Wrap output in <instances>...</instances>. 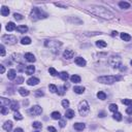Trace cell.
Here are the masks:
<instances>
[{"label": "cell", "instance_id": "25", "mask_svg": "<svg viewBox=\"0 0 132 132\" xmlns=\"http://www.w3.org/2000/svg\"><path fill=\"white\" fill-rule=\"evenodd\" d=\"M119 6L121 8H123V9H127V8L130 7V3L129 2H125V1H121V2H119Z\"/></svg>", "mask_w": 132, "mask_h": 132}, {"label": "cell", "instance_id": "6", "mask_svg": "<svg viewBox=\"0 0 132 132\" xmlns=\"http://www.w3.org/2000/svg\"><path fill=\"white\" fill-rule=\"evenodd\" d=\"M108 63L114 68H120V66H122V62H121L120 56H112L108 60Z\"/></svg>", "mask_w": 132, "mask_h": 132}, {"label": "cell", "instance_id": "17", "mask_svg": "<svg viewBox=\"0 0 132 132\" xmlns=\"http://www.w3.org/2000/svg\"><path fill=\"white\" fill-rule=\"evenodd\" d=\"M81 76L78 75V74H73L70 78V81L71 83H74V84H78V83H81Z\"/></svg>", "mask_w": 132, "mask_h": 132}, {"label": "cell", "instance_id": "48", "mask_svg": "<svg viewBox=\"0 0 132 132\" xmlns=\"http://www.w3.org/2000/svg\"><path fill=\"white\" fill-rule=\"evenodd\" d=\"M126 113H127L128 114H132V106L127 107V109H126Z\"/></svg>", "mask_w": 132, "mask_h": 132}, {"label": "cell", "instance_id": "41", "mask_svg": "<svg viewBox=\"0 0 132 132\" xmlns=\"http://www.w3.org/2000/svg\"><path fill=\"white\" fill-rule=\"evenodd\" d=\"M44 95V93L42 92V90H36L35 91V96L36 97H42Z\"/></svg>", "mask_w": 132, "mask_h": 132}, {"label": "cell", "instance_id": "46", "mask_svg": "<svg viewBox=\"0 0 132 132\" xmlns=\"http://www.w3.org/2000/svg\"><path fill=\"white\" fill-rule=\"evenodd\" d=\"M0 113L2 114H5L7 113V108H6V106H1V109H0Z\"/></svg>", "mask_w": 132, "mask_h": 132}, {"label": "cell", "instance_id": "34", "mask_svg": "<svg viewBox=\"0 0 132 132\" xmlns=\"http://www.w3.org/2000/svg\"><path fill=\"white\" fill-rule=\"evenodd\" d=\"M113 118H114V119L116 120V121H122V119H123V118H122V114H121L120 113H118V112L114 114Z\"/></svg>", "mask_w": 132, "mask_h": 132}, {"label": "cell", "instance_id": "2", "mask_svg": "<svg viewBox=\"0 0 132 132\" xmlns=\"http://www.w3.org/2000/svg\"><path fill=\"white\" fill-rule=\"evenodd\" d=\"M121 79V76L117 75H103L98 78V82L101 84H106V85H112L114 83H116Z\"/></svg>", "mask_w": 132, "mask_h": 132}, {"label": "cell", "instance_id": "51", "mask_svg": "<svg viewBox=\"0 0 132 132\" xmlns=\"http://www.w3.org/2000/svg\"><path fill=\"white\" fill-rule=\"evenodd\" d=\"M55 5H57V6H60V7H63V8H66V7H67V5L61 4V3H55Z\"/></svg>", "mask_w": 132, "mask_h": 132}, {"label": "cell", "instance_id": "1", "mask_svg": "<svg viewBox=\"0 0 132 132\" xmlns=\"http://www.w3.org/2000/svg\"><path fill=\"white\" fill-rule=\"evenodd\" d=\"M87 12L92 13L98 18H101L104 20H113L114 18V15L110 12L109 9H107L103 6H99V5H91L87 8Z\"/></svg>", "mask_w": 132, "mask_h": 132}, {"label": "cell", "instance_id": "27", "mask_svg": "<svg viewBox=\"0 0 132 132\" xmlns=\"http://www.w3.org/2000/svg\"><path fill=\"white\" fill-rule=\"evenodd\" d=\"M51 117L53 118L54 120H61V114L59 112H53L51 114Z\"/></svg>", "mask_w": 132, "mask_h": 132}, {"label": "cell", "instance_id": "13", "mask_svg": "<svg viewBox=\"0 0 132 132\" xmlns=\"http://www.w3.org/2000/svg\"><path fill=\"white\" fill-rule=\"evenodd\" d=\"M24 57H25V59H26V60L28 61V62H35V60H36L35 56H34L33 54H31V53H26Z\"/></svg>", "mask_w": 132, "mask_h": 132}, {"label": "cell", "instance_id": "42", "mask_svg": "<svg viewBox=\"0 0 132 132\" xmlns=\"http://www.w3.org/2000/svg\"><path fill=\"white\" fill-rule=\"evenodd\" d=\"M13 18H15L16 20H18V21H21V20H23V16L16 12V13H13Z\"/></svg>", "mask_w": 132, "mask_h": 132}, {"label": "cell", "instance_id": "5", "mask_svg": "<svg viewBox=\"0 0 132 132\" xmlns=\"http://www.w3.org/2000/svg\"><path fill=\"white\" fill-rule=\"evenodd\" d=\"M89 112H90L89 103L87 102L86 100H83V101L79 102V104H78V113H79V114L83 116V117H85L89 114Z\"/></svg>", "mask_w": 132, "mask_h": 132}, {"label": "cell", "instance_id": "38", "mask_svg": "<svg viewBox=\"0 0 132 132\" xmlns=\"http://www.w3.org/2000/svg\"><path fill=\"white\" fill-rule=\"evenodd\" d=\"M122 103L126 104V105H128V106H132V99H123Z\"/></svg>", "mask_w": 132, "mask_h": 132}, {"label": "cell", "instance_id": "49", "mask_svg": "<svg viewBox=\"0 0 132 132\" xmlns=\"http://www.w3.org/2000/svg\"><path fill=\"white\" fill-rule=\"evenodd\" d=\"M65 121L64 120H60V123H59V125H60V127H62V128H63L64 126H65Z\"/></svg>", "mask_w": 132, "mask_h": 132}, {"label": "cell", "instance_id": "3", "mask_svg": "<svg viewBox=\"0 0 132 132\" xmlns=\"http://www.w3.org/2000/svg\"><path fill=\"white\" fill-rule=\"evenodd\" d=\"M31 19L33 21H36V20H41V19H46L48 17V13H46L42 9L38 8V7H33L32 12H31Z\"/></svg>", "mask_w": 132, "mask_h": 132}, {"label": "cell", "instance_id": "39", "mask_svg": "<svg viewBox=\"0 0 132 132\" xmlns=\"http://www.w3.org/2000/svg\"><path fill=\"white\" fill-rule=\"evenodd\" d=\"M33 127L36 128V129H39V128L42 127V124H41L40 122H37V121H35V122H33Z\"/></svg>", "mask_w": 132, "mask_h": 132}, {"label": "cell", "instance_id": "55", "mask_svg": "<svg viewBox=\"0 0 132 132\" xmlns=\"http://www.w3.org/2000/svg\"><path fill=\"white\" fill-rule=\"evenodd\" d=\"M130 64H131V65H132V60H131V62H130Z\"/></svg>", "mask_w": 132, "mask_h": 132}, {"label": "cell", "instance_id": "26", "mask_svg": "<svg viewBox=\"0 0 132 132\" xmlns=\"http://www.w3.org/2000/svg\"><path fill=\"white\" fill-rule=\"evenodd\" d=\"M19 93H20V94L22 95V96H24V97H25V96H28V95L30 94V92H29L27 89H25V88H20V89H19Z\"/></svg>", "mask_w": 132, "mask_h": 132}, {"label": "cell", "instance_id": "53", "mask_svg": "<svg viewBox=\"0 0 132 132\" xmlns=\"http://www.w3.org/2000/svg\"><path fill=\"white\" fill-rule=\"evenodd\" d=\"M13 132H24L22 128H17V129L13 130Z\"/></svg>", "mask_w": 132, "mask_h": 132}, {"label": "cell", "instance_id": "45", "mask_svg": "<svg viewBox=\"0 0 132 132\" xmlns=\"http://www.w3.org/2000/svg\"><path fill=\"white\" fill-rule=\"evenodd\" d=\"M58 91H59V94L60 95H63L64 91H65V87H60V88H58Z\"/></svg>", "mask_w": 132, "mask_h": 132}, {"label": "cell", "instance_id": "40", "mask_svg": "<svg viewBox=\"0 0 132 132\" xmlns=\"http://www.w3.org/2000/svg\"><path fill=\"white\" fill-rule=\"evenodd\" d=\"M0 55H1V57H4L5 56V48L3 44L0 46Z\"/></svg>", "mask_w": 132, "mask_h": 132}, {"label": "cell", "instance_id": "29", "mask_svg": "<svg viewBox=\"0 0 132 132\" xmlns=\"http://www.w3.org/2000/svg\"><path fill=\"white\" fill-rule=\"evenodd\" d=\"M9 103H10V101H9L8 99L3 98V97L0 98V104H1V106H6V105H8Z\"/></svg>", "mask_w": 132, "mask_h": 132}, {"label": "cell", "instance_id": "8", "mask_svg": "<svg viewBox=\"0 0 132 132\" xmlns=\"http://www.w3.org/2000/svg\"><path fill=\"white\" fill-rule=\"evenodd\" d=\"M29 113L32 114V116H39L42 113V107H40L39 105H34L33 107H31Z\"/></svg>", "mask_w": 132, "mask_h": 132}, {"label": "cell", "instance_id": "56", "mask_svg": "<svg viewBox=\"0 0 132 132\" xmlns=\"http://www.w3.org/2000/svg\"><path fill=\"white\" fill-rule=\"evenodd\" d=\"M34 132H38V131H34Z\"/></svg>", "mask_w": 132, "mask_h": 132}, {"label": "cell", "instance_id": "32", "mask_svg": "<svg viewBox=\"0 0 132 132\" xmlns=\"http://www.w3.org/2000/svg\"><path fill=\"white\" fill-rule=\"evenodd\" d=\"M96 46L98 48H105L107 44L104 40H98V41H96Z\"/></svg>", "mask_w": 132, "mask_h": 132}, {"label": "cell", "instance_id": "7", "mask_svg": "<svg viewBox=\"0 0 132 132\" xmlns=\"http://www.w3.org/2000/svg\"><path fill=\"white\" fill-rule=\"evenodd\" d=\"M2 41L6 44H15L17 43V37L13 36V35H10V34H5V35L2 36Z\"/></svg>", "mask_w": 132, "mask_h": 132}, {"label": "cell", "instance_id": "14", "mask_svg": "<svg viewBox=\"0 0 132 132\" xmlns=\"http://www.w3.org/2000/svg\"><path fill=\"white\" fill-rule=\"evenodd\" d=\"M34 71H35V67H34L33 65H29V66H27L26 69H25L26 74H28V75L33 74V73H34Z\"/></svg>", "mask_w": 132, "mask_h": 132}, {"label": "cell", "instance_id": "31", "mask_svg": "<svg viewBox=\"0 0 132 132\" xmlns=\"http://www.w3.org/2000/svg\"><path fill=\"white\" fill-rule=\"evenodd\" d=\"M21 43L22 44H30L31 43V38L30 37H23L21 39Z\"/></svg>", "mask_w": 132, "mask_h": 132}, {"label": "cell", "instance_id": "19", "mask_svg": "<svg viewBox=\"0 0 132 132\" xmlns=\"http://www.w3.org/2000/svg\"><path fill=\"white\" fill-rule=\"evenodd\" d=\"M19 108H20V105L17 101H12L10 103V109L12 110H13V112H18Z\"/></svg>", "mask_w": 132, "mask_h": 132}, {"label": "cell", "instance_id": "16", "mask_svg": "<svg viewBox=\"0 0 132 132\" xmlns=\"http://www.w3.org/2000/svg\"><path fill=\"white\" fill-rule=\"evenodd\" d=\"M16 75H17V72L15 69H10L8 70V73H7V78L10 79V81H12V79L16 78Z\"/></svg>", "mask_w": 132, "mask_h": 132}, {"label": "cell", "instance_id": "44", "mask_svg": "<svg viewBox=\"0 0 132 132\" xmlns=\"http://www.w3.org/2000/svg\"><path fill=\"white\" fill-rule=\"evenodd\" d=\"M16 83L17 84H22V83H24V78H22V76H19V78H17Z\"/></svg>", "mask_w": 132, "mask_h": 132}, {"label": "cell", "instance_id": "35", "mask_svg": "<svg viewBox=\"0 0 132 132\" xmlns=\"http://www.w3.org/2000/svg\"><path fill=\"white\" fill-rule=\"evenodd\" d=\"M13 118H15V120L17 121H21V120H23V116L19 112H16L15 114H13Z\"/></svg>", "mask_w": 132, "mask_h": 132}, {"label": "cell", "instance_id": "15", "mask_svg": "<svg viewBox=\"0 0 132 132\" xmlns=\"http://www.w3.org/2000/svg\"><path fill=\"white\" fill-rule=\"evenodd\" d=\"M73 91L76 94H83L85 92V87H82V86H75L73 88Z\"/></svg>", "mask_w": 132, "mask_h": 132}, {"label": "cell", "instance_id": "50", "mask_svg": "<svg viewBox=\"0 0 132 132\" xmlns=\"http://www.w3.org/2000/svg\"><path fill=\"white\" fill-rule=\"evenodd\" d=\"M4 71H5L4 66H3V65H0V73H4Z\"/></svg>", "mask_w": 132, "mask_h": 132}, {"label": "cell", "instance_id": "30", "mask_svg": "<svg viewBox=\"0 0 132 132\" xmlns=\"http://www.w3.org/2000/svg\"><path fill=\"white\" fill-rule=\"evenodd\" d=\"M97 97H98V99H100V100H105L106 99V94L102 91H99L98 93H97Z\"/></svg>", "mask_w": 132, "mask_h": 132}, {"label": "cell", "instance_id": "22", "mask_svg": "<svg viewBox=\"0 0 132 132\" xmlns=\"http://www.w3.org/2000/svg\"><path fill=\"white\" fill-rule=\"evenodd\" d=\"M65 117L67 118V119H72V118L74 117V110L67 109V110L65 112Z\"/></svg>", "mask_w": 132, "mask_h": 132}, {"label": "cell", "instance_id": "24", "mask_svg": "<svg viewBox=\"0 0 132 132\" xmlns=\"http://www.w3.org/2000/svg\"><path fill=\"white\" fill-rule=\"evenodd\" d=\"M59 76H60V78L61 79H63V81H67V79L69 78V75H68V73L66 71H62V72H60V73L58 74Z\"/></svg>", "mask_w": 132, "mask_h": 132}, {"label": "cell", "instance_id": "47", "mask_svg": "<svg viewBox=\"0 0 132 132\" xmlns=\"http://www.w3.org/2000/svg\"><path fill=\"white\" fill-rule=\"evenodd\" d=\"M48 132H57L56 128L53 127V126H48Z\"/></svg>", "mask_w": 132, "mask_h": 132}, {"label": "cell", "instance_id": "12", "mask_svg": "<svg viewBox=\"0 0 132 132\" xmlns=\"http://www.w3.org/2000/svg\"><path fill=\"white\" fill-rule=\"evenodd\" d=\"M27 84L29 86H35L37 84H39V79L37 78H30L28 81H27Z\"/></svg>", "mask_w": 132, "mask_h": 132}, {"label": "cell", "instance_id": "11", "mask_svg": "<svg viewBox=\"0 0 132 132\" xmlns=\"http://www.w3.org/2000/svg\"><path fill=\"white\" fill-rule=\"evenodd\" d=\"M2 128L5 131H10V130L12 129V121H6V122L3 124Z\"/></svg>", "mask_w": 132, "mask_h": 132}, {"label": "cell", "instance_id": "37", "mask_svg": "<svg viewBox=\"0 0 132 132\" xmlns=\"http://www.w3.org/2000/svg\"><path fill=\"white\" fill-rule=\"evenodd\" d=\"M48 90L52 92V93H56V92H58V88L55 85H50L48 86Z\"/></svg>", "mask_w": 132, "mask_h": 132}, {"label": "cell", "instance_id": "4", "mask_svg": "<svg viewBox=\"0 0 132 132\" xmlns=\"http://www.w3.org/2000/svg\"><path fill=\"white\" fill-rule=\"evenodd\" d=\"M44 44H46L47 48H48L55 54L59 53V48H60V47L62 46V43L60 41H56V40H47Z\"/></svg>", "mask_w": 132, "mask_h": 132}, {"label": "cell", "instance_id": "10", "mask_svg": "<svg viewBox=\"0 0 132 132\" xmlns=\"http://www.w3.org/2000/svg\"><path fill=\"white\" fill-rule=\"evenodd\" d=\"M74 62H75V64H76V65H78V66H85V65L87 64L86 60H85L84 58H82V57H78V58H75Z\"/></svg>", "mask_w": 132, "mask_h": 132}, {"label": "cell", "instance_id": "23", "mask_svg": "<svg viewBox=\"0 0 132 132\" xmlns=\"http://www.w3.org/2000/svg\"><path fill=\"white\" fill-rule=\"evenodd\" d=\"M1 16L3 17H6V16H8L9 15V8L7 7V6H2L1 7Z\"/></svg>", "mask_w": 132, "mask_h": 132}, {"label": "cell", "instance_id": "43", "mask_svg": "<svg viewBox=\"0 0 132 132\" xmlns=\"http://www.w3.org/2000/svg\"><path fill=\"white\" fill-rule=\"evenodd\" d=\"M62 106L63 107H68L69 106V101L67 99H63L62 100Z\"/></svg>", "mask_w": 132, "mask_h": 132}, {"label": "cell", "instance_id": "52", "mask_svg": "<svg viewBox=\"0 0 132 132\" xmlns=\"http://www.w3.org/2000/svg\"><path fill=\"white\" fill-rule=\"evenodd\" d=\"M98 117H100V118H103V117H105V113H104V112L99 113V114H98Z\"/></svg>", "mask_w": 132, "mask_h": 132}, {"label": "cell", "instance_id": "54", "mask_svg": "<svg viewBox=\"0 0 132 132\" xmlns=\"http://www.w3.org/2000/svg\"><path fill=\"white\" fill-rule=\"evenodd\" d=\"M117 35H118L117 31H113V32H112V36H117Z\"/></svg>", "mask_w": 132, "mask_h": 132}, {"label": "cell", "instance_id": "21", "mask_svg": "<svg viewBox=\"0 0 132 132\" xmlns=\"http://www.w3.org/2000/svg\"><path fill=\"white\" fill-rule=\"evenodd\" d=\"M17 30H18L20 33H26L27 31H28V27L26 25H21V26L17 27Z\"/></svg>", "mask_w": 132, "mask_h": 132}, {"label": "cell", "instance_id": "28", "mask_svg": "<svg viewBox=\"0 0 132 132\" xmlns=\"http://www.w3.org/2000/svg\"><path fill=\"white\" fill-rule=\"evenodd\" d=\"M121 38L124 40V41H130L131 40V36L129 35L128 33H121Z\"/></svg>", "mask_w": 132, "mask_h": 132}, {"label": "cell", "instance_id": "20", "mask_svg": "<svg viewBox=\"0 0 132 132\" xmlns=\"http://www.w3.org/2000/svg\"><path fill=\"white\" fill-rule=\"evenodd\" d=\"M6 30L7 31H9V32H12V31H13V30H16V25H15V23H12V22H9L7 25H6Z\"/></svg>", "mask_w": 132, "mask_h": 132}, {"label": "cell", "instance_id": "33", "mask_svg": "<svg viewBox=\"0 0 132 132\" xmlns=\"http://www.w3.org/2000/svg\"><path fill=\"white\" fill-rule=\"evenodd\" d=\"M109 110L113 113H117L118 112V105L116 103H112L109 104Z\"/></svg>", "mask_w": 132, "mask_h": 132}, {"label": "cell", "instance_id": "36", "mask_svg": "<svg viewBox=\"0 0 132 132\" xmlns=\"http://www.w3.org/2000/svg\"><path fill=\"white\" fill-rule=\"evenodd\" d=\"M48 72H50V74L53 75V76H56V75L58 74L57 70H56V69H55L54 67H50V68H48Z\"/></svg>", "mask_w": 132, "mask_h": 132}, {"label": "cell", "instance_id": "18", "mask_svg": "<svg viewBox=\"0 0 132 132\" xmlns=\"http://www.w3.org/2000/svg\"><path fill=\"white\" fill-rule=\"evenodd\" d=\"M73 127H74L75 130L83 131V130L85 129V124H84V123H75V124L73 125Z\"/></svg>", "mask_w": 132, "mask_h": 132}, {"label": "cell", "instance_id": "9", "mask_svg": "<svg viewBox=\"0 0 132 132\" xmlns=\"http://www.w3.org/2000/svg\"><path fill=\"white\" fill-rule=\"evenodd\" d=\"M73 56H74V52L71 51V50H65L64 53H63V57H64L65 59H67V60H69V59H71V58H73Z\"/></svg>", "mask_w": 132, "mask_h": 132}]
</instances>
